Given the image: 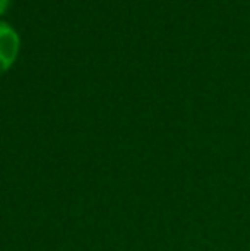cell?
<instances>
[{
    "label": "cell",
    "instance_id": "6da1fadb",
    "mask_svg": "<svg viewBox=\"0 0 250 251\" xmlns=\"http://www.w3.org/2000/svg\"><path fill=\"white\" fill-rule=\"evenodd\" d=\"M17 50H19V38L16 31L5 23H0V74L12 65Z\"/></svg>",
    "mask_w": 250,
    "mask_h": 251
},
{
    "label": "cell",
    "instance_id": "7a4b0ae2",
    "mask_svg": "<svg viewBox=\"0 0 250 251\" xmlns=\"http://www.w3.org/2000/svg\"><path fill=\"white\" fill-rule=\"evenodd\" d=\"M7 2H9V0H0V14L3 12V9H5V5H7Z\"/></svg>",
    "mask_w": 250,
    "mask_h": 251
}]
</instances>
